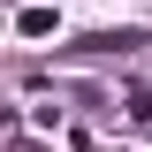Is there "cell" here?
<instances>
[{
	"instance_id": "cell-1",
	"label": "cell",
	"mask_w": 152,
	"mask_h": 152,
	"mask_svg": "<svg viewBox=\"0 0 152 152\" xmlns=\"http://www.w3.org/2000/svg\"><path fill=\"white\" fill-rule=\"evenodd\" d=\"M129 46H145L137 31H91V38H76V53H129Z\"/></svg>"
},
{
	"instance_id": "cell-2",
	"label": "cell",
	"mask_w": 152,
	"mask_h": 152,
	"mask_svg": "<svg viewBox=\"0 0 152 152\" xmlns=\"http://www.w3.org/2000/svg\"><path fill=\"white\" fill-rule=\"evenodd\" d=\"M15 31H23V38H46V31H53V8H23Z\"/></svg>"
}]
</instances>
